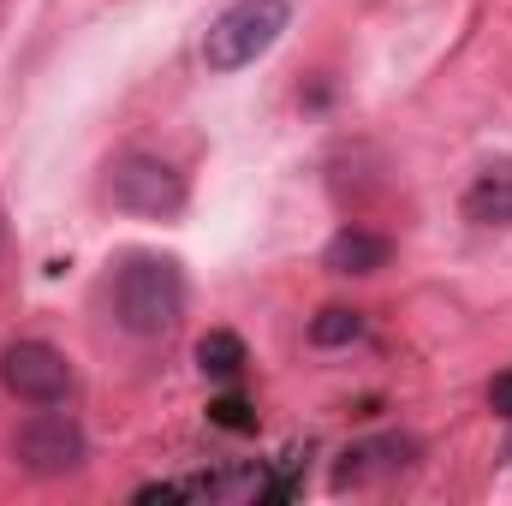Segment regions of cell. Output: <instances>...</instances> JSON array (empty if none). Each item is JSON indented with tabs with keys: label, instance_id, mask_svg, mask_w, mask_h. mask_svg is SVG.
<instances>
[{
	"label": "cell",
	"instance_id": "1",
	"mask_svg": "<svg viewBox=\"0 0 512 506\" xmlns=\"http://www.w3.org/2000/svg\"><path fill=\"white\" fill-rule=\"evenodd\" d=\"M108 298H114V322L126 328L131 340H161L185 316V274H179L173 256L137 251L120 262Z\"/></svg>",
	"mask_w": 512,
	"mask_h": 506
},
{
	"label": "cell",
	"instance_id": "2",
	"mask_svg": "<svg viewBox=\"0 0 512 506\" xmlns=\"http://www.w3.org/2000/svg\"><path fill=\"white\" fill-rule=\"evenodd\" d=\"M102 197L120 209V215H137V221H173L185 215V173L161 155H143V149H120L108 167H102Z\"/></svg>",
	"mask_w": 512,
	"mask_h": 506
},
{
	"label": "cell",
	"instance_id": "3",
	"mask_svg": "<svg viewBox=\"0 0 512 506\" xmlns=\"http://www.w3.org/2000/svg\"><path fill=\"white\" fill-rule=\"evenodd\" d=\"M286 30H292V0H233L203 36V66L209 72H245Z\"/></svg>",
	"mask_w": 512,
	"mask_h": 506
},
{
	"label": "cell",
	"instance_id": "4",
	"mask_svg": "<svg viewBox=\"0 0 512 506\" xmlns=\"http://www.w3.org/2000/svg\"><path fill=\"white\" fill-rule=\"evenodd\" d=\"M12 459L30 477H72L90 459V441L72 417H60L54 405H36V417L18 423V435H12Z\"/></svg>",
	"mask_w": 512,
	"mask_h": 506
},
{
	"label": "cell",
	"instance_id": "5",
	"mask_svg": "<svg viewBox=\"0 0 512 506\" xmlns=\"http://www.w3.org/2000/svg\"><path fill=\"white\" fill-rule=\"evenodd\" d=\"M0 387L18 405H66L72 399V364L48 340H12L0 352Z\"/></svg>",
	"mask_w": 512,
	"mask_h": 506
},
{
	"label": "cell",
	"instance_id": "6",
	"mask_svg": "<svg viewBox=\"0 0 512 506\" xmlns=\"http://www.w3.org/2000/svg\"><path fill=\"white\" fill-rule=\"evenodd\" d=\"M417 459V441H399V435H382V441H358L340 453V471H334V489H352V483H370L376 471L393 477Z\"/></svg>",
	"mask_w": 512,
	"mask_h": 506
},
{
	"label": "cell",
	"instance_id": "7",
	"mask_svg": "<svg viewBox=\"0 0 512 506\" xmlns=\"http://www.w3.org/2000/svg\"><path fill=\"white\" fill-rule=\"evenodd\" d=\"M465 221L477 227H512V161L483 167L465 191Z\"/></svg>",
	"mask_w": 512,
	"mask_h": 506
},
{
	"label": "cell",
	"instance_id": "8",
	"mask_svg": "<svg viewBox=\"0 0 512 506\" xmlns=\"http://www.w3.org/2000/svg\"><path fill=\"white\" fill-rule=\"evenodd\" d=\"M322 262H328L334 274H376V268H387V239L364 233V227H340V233L328 239Z\"/></svg>",
	"mask_w": 512,
	"mask_h": 506
},
{
	"label": "cell",
	"instance_id": "9",
	"mask_svg": "<svg viewBox=\"0 0 512 506\" xmlns=\"http://www.w3.org/2000/svg\"><path fill=\"white\" fill-rule=\"evenodd\" d=\"M197 364H203V376L233 381L245 364H251V352H245V340H239V334L215 328V334H203V340H197Z\"/></svg>",
	"mask_w": 512,
	"mask_h": 506
},
{
	"label": "cell",
	"instance_id": "10",
	"mask_svg": "<svg viewBox=\"0 0 512 506\" xmlns=\"http://www.w3.org/2000/svg\"><path fill=\"white\" fill-rule=\"evenodd\" d=\"M358 334H364V316L346 310V304H328V310L310 316V346H352Z\"/></svg>",
	"mask_w": 512,
	"mask_h": 506
},
{
	"label": "cell",
	"instance_id": "11",
	"mask_svg": "<svg viewBox=\"0 0 512 506\" xmlns=\"http://www.w3.org/2000/svg\"><path fill=\"white\" fill-rule=\"evenodd\" d=\"M489 411L512 423V370H501V376L489 381Z\"/></svg>",
	"mask_w": 512,
	"mask_h": 506
},
{
	"label": "cell",
	"instance_id": "12",
	"mask_svg": "<svg viewBox=\"0 0 512 506\" xmlns=\"http://www.w3.org/2000/svg\"><path fill=\"white\" fill-rule=\"evenodd\" d=\"M215 417H221V423H233V429H245V423H251L239 399H221V405H215Z\"/></svg>",
	"mask_w": 512,
	"mask_h": 506
},
{
	"label": "cell",
	"instance_id": "13",
	"mask_svg": "<svg viewBox=\"0 0 512 506\" xmlns=\"http://www.w3.org/2000/svg\"><path fill=\"white\" fill-rule=\"evenodd\" d=\"M0 251H6V215H0Z\"/></svg>",
	"mask_w": 512,
	"mask_h": 506
}]
</instances>
